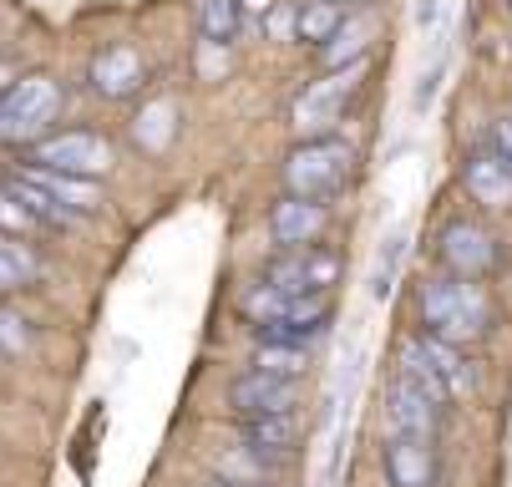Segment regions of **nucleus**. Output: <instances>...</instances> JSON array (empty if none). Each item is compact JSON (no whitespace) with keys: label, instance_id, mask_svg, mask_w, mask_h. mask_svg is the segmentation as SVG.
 <instances>
[{"label":"nucleus","instance_id":"f257e3e1","mask_svg":"<svg viewBox=\"0 0 512 487\" xmlns=\"http://www.w3.org/2000/svg\"><path fill=\"white\" fill-rule=\"evenodd\" d=\"M416 320H421V335H436V340L457 345V351H467V345L487 340L492 330V300L482 285L431 274V280L416 285Z\"/></svg>","mask_w":512,"mask_h":487},{"label":"nucleus","instance_id":"f03ea898","mask_svg":"<svg viewBox=\"0 0 512 487\" xmlns=\"http://www.w3.org/2000/svg\"><path fill=\"white\" fill-rule=\"evenodd\" d=\"M355 173V148L345 137H315V143H295L284 158V193L289 198H315L330 203Z\"/></svg>","mask_w":512,"mask_h":487},{"label":"nucleus","instance_id":"7ed1b4c3","mask_svg":"<svg viewBox=\"0 0 512 487\" xmlns=\"http://www.w3.org/2000/svg\"><path fill=\"white\" fill-rule=\"evenodd\" d=\"M61 112V82L46 72L16 77L11 92H0V143L6 148H36L41 137H51V122Z\"/></svg>","mask_w":512,"mask_h":487},{"label":"nucleus","instance_id":"20e7f679","mask_svg":"<svg viewBox=\"0 0 512 487\" xmlns=\"http://www.w3.org/2000/svg\"><path fill=\"white\" fill-rule=\"evenodd\" d=\"M21 163L46 168V173H66V178H87V183H97V178H107V173H112L117 148L107 143L102 132L71 127V132H51V137H41L36 148H26V153H21Z\"/></svg>","mask_w":512,"mask_h":487},{"label":"nucleus","instance_id":"39448f33","mask_svg":"<svg viewBox=\"0 0 512 487\" xmlns=\"http://www.w3.org/2000/svg\"><path fill=\"white\" fill-rule=\"evenodd\" d=\"M436 264H442L452 280L482 285L502 269V244L477 219H447L442 229H436Z\"/></svg>","mask_w":512,"mask_h":487},{"label":"nucleus","instance_id":"423d86ee","mask_svg":"<svg viewBox=\"0 0 512 487\" xmlns=\"http://www.w3.org/2000/svg\"><path fill=\"white\" fill-rule=\"evenodd\" d=\"M360 77H365V61L340 66V72H325L320 82H310V87L295 97V112H289V122H295L300 143H315V137H335V127L345 122L350 97L360 92Z\"/></svg>","mask_w":512,"mask_h":487},{"label":"nucleus","instance_id":"0eeeda50","mask_svg":"<svg viewBox=\"0 0 512 487\" xmlns=\"http://www.w3.org/2000/svg\"><path fill=\"white\" fill-rule=\"evenodd\" d=\"M335 280H340V254L325 249V244H310V249H274V259L264 264V285L279 290L284 300L330 295Z\"/></svg>","mask_w":512,"mask_h":487},{"label":"nucleus","instance_id":"6e6552de","mask_svg":"<svg viewBox=\"0 0 512 487\" xmlns=\"http://www.w3.org/2000/svg\"><path fill=\"white\" fill-rule=\"evenodd\" d=\"M87 87L102 97V102H127L148 87V61H142L137 46L127 41H112L102 46L92 61H87Z\"/></svg>","mask_w":512,"mask_h":487},{"label":"nucleus","instance_id":"1a4fd4ad","mask_svg":"<svg viewBox=\"0 0 512 487\" xmlns=\"http://www.w3.org/2000/svg\"><path fill=\"white\" fill-rule=\"evenodd\" d=\"M229 406L239 416H295L305 406V381H284L264 371H239L229 381Z\"/></svg>","mask_w":512,"mask_h":487},{"label":"nucleus","instance_id":"9d476101","mask_svg":"<svg viewBox=\"0 0 512 487\" xmlns=\"http://www.w3.org/2000/svg\"><path fill=\"white\" fill-rule=\"evenodd\" d=\"M325 224H330V208L315 203V198H279L269 208V239L274 249H310L325 239Z\"/></svg>","mask_w":512,"mask_h":487},{"label":"nucleus","instance_id":"9b49d317","mask_svg":"<svg viewBox=\"0 0 512 487\" xmlns=\"http://www.w3.org/2000/svg\"><path fill=\"white\" fill-rule=\"evenodd\" d=\"M381 472H386L391 487H436L442 482V457H436V442L386 437L381 442Z\"/></svg>","mask_w":512,"mask_h":487},{"label":"nucleus","instance_id":"f8f14e48","mask_svg":"<svg viewBox=\"0 0 512 487\" xmlns=\"http://www.w3.org/2000/svg\"><path fill=\"white\" fill-rule=\"evenodd\" d=\"M462 183H467V193H472V203H482V208H492V214H502V208H512V173H507V163H502V153L487 143H472L467 148V158H462Z\"/></svg>","mask_w":512,"mask_h":487},{"label":"nucleus","instance_id":"ddd939ff","mask_svg":"<svg viewBox=\"0 0 512 487\" xmlns=\"http://www.w3.org/2000/svg\"><path fill=\"white\" fill-rule=\"evenodd\" d=\"M436 432H442V406L426 401L421 391H411L406 381L391 376V386H386V437L436 442Z\"/></svg>","mask_w":512,"mask_h":487},{"label":"nucleus","instance_id":"4468645a","mask_svg":"<svg viewBox=\"0 0 512 487\" xmlns=\"http://www.w3.org/2000/svg\"><path fill=\"white\" fill-rule=\"evenodd\" d=\"M16 178H26L41 198H51L71 224H77V219H92L97 208H102V193H97V183H87V178L46 173V168H31V163H16Z\"/></svg>","mask_w":512,"mask_h":487},{"label":"nucleus","instance_id":"2eb2a0df","mask_svg":"<svg viewBox=\"0 0 512 487\" xmlns=\"http://www.w3.org/2000/svg\"><path fill=\"white\" fill-rule=\"evenodd\" d=\"M239 442L264 462H284L300 442V416H239Z\"/></svg>","mask_w":512,"mask_h":487},{"label":"nucleus","instance_id":"dca6fc26","mask_svg":"<svg viewBox=\"0 0 512 487\" xmlns=\"http://www.w3.org/2000/svg\"><path fill=\"white\" fill-rule=\"evenodd\" d=\"M416 345H421V356H426V366L436 371V381L447 386V396H452V401L472 396V366H467V356L457 351V345H447V340H436V335H421V330H416Z\"/></svg>","mask_w":512,"mask_h":487},{"label":"nucleus","instance_id":"f3484780","mask_svg":"<svg viewBox=\"0 0 512 487\" xmlns=\"http://www.w3.org/2000/svg\"><path fill=\"white\" fill-rule=\"evenodd\" d=\"M396 381H406L411 391H421L426 401H436V406H452V396H447V386L436 381V371L426 366V356H421V345H416V335H406L401 345H396Z\"/></svg>","mask_w":512,"mask_h":487},{"label":"nucleus","instance_id":"a211bd4d","mask_svg":"<svg viewBox=\"0 0 512 487\" xmlns=\"http://www.w3.org/2000/svg\"><path fill=\"white\" fill-rule=\"evenodd\" d=\"M371 36H376L371 21H365V16H350V21H340V31L320 46V61L330 66V72H340V66H355L365 51H371Z\"/></svg>","mask_w":512,"mask_h":487},{"label":"nucleus","instance_id":"6ab92c4d","mask_svg":"<svg viewBox=\"0 0 512 487\" xmlns=\"http://www.w3.org/2000/svg\"><path fill=\"white\" fill-rule=\"evenodd\" d=\"M340 21H345L340 0H300V6H295V36H300L305 46H315V51L340 31Z\"/></svg>","mask_w":512,"mask_h":487},{"label":"nucleus","instance_id":"aec40b11","mask_svg":"<svg viewBox=\"0 0 512 487\" xmlns=\"http://www.w3.org/2000/svg\"><path fill=\"white\" fill-rule=\"evenodd\" d=\"M41 280V259L21 239H0V300Z\"/></svg>","mask_w":512,"mask_h":487},{"label":"nucleus","instance_id":"412c9836","mask_svg":"<svg viewBox=\"0 0 512 487\" xmlns=\"http://www.w3.org/2000/svg\"><path fill=\"white\" fill-rule=\"evenodd\" d=\"M239 31V0H198V36L208 46H229Z\"/></svg>","mask_w":512,"mask_h":487},{"label":"nucleus","instance_id":"4be33fe9","mask_svg":"<svg viewBox=\"0 0 512 487\" xmlns=\"http://www.w3.org/2000/svg\"><path fill=\"white\" fill-rule=\"evenodd\" d=\"M249 371L284 376V381H305V371H310V351H289V345H254Z\"/></svg>","mask_w":512,"mask_h":487},{"label":"nucleus","instance_id":"5701e85b","mask_svg":"<svg viewBox=\"0 0 512 487\" xmlns=\"http://www.w3.org/2000/svg\"><path fill=\"white\" fill-rule=\"evenodd\" d=\"M284 305H289V300H284L279 290H269V285L259 280V285H254V290H249V295L239 300V315H244V320H249V325L259 330V325H274V320L284 315Z\"/></svg>","mask_w":512,"mask_h":487},{"label":"nucleus","instance_id":"b1692460","mask_svg":"<svg viewBox=\"0 0 512 487\" xmlns=\"http://www.w3.org/2000/svg\"><path fill=\"white\" fill-rule=\"evenodd\" d=\"M31 234H41V229H36V219L26 214V208H21L6 188H0V239H21V244H26Z\"/></svg>","mask_w":512,"mask_h":487},{"label":"nucleus","instance_id":"393cba45","mask_svg":"<svg viewBox=\"0 0 512 487\" xmlns=\"http://www.w3.org/2000/svg\"><path fill=\"white\" fill-rule=\"evenodd\" d=\"M401 249H406V239L396 234V239L381 249V259H376V280H371V295H376V300H386V295H391V285H396V264H401Z\"/></svg>","mask_w":512,"mask_h":487},{"label":"nucleus","instance_id":"a878e982","mask_svg":"<svg viewBox=\"0 0 512 487\" xmlns=\"http://www.w3.org/2000/svg\"><path fill=\"white\" fill-rule=\"evenodd\" d=\"M31 345V330H26V320L16 315V310H6L0 305V356H21Z\"/></svg>","mask_w":512,"mask_h":487},{"label":"nucleus","instance_id":"bb28decb","mask_svg":"<svg viewBox=\"0 0 512 487\" xmlns=\"http://www.w3.org/2000/svg\"><path fill=\"white\" fill-rule=\"evenodd\" d=\"M487 143L502 153V163H507V173H512V117H502V122L492 127V137H487Z\"/></svg>","mask_w":512,"mask_h":487},{"label":"nucleus","instance_id":"cd10ccee","mask_svg":"<svg viewBox=\"0 0 512 487\" xmlns=\"http://www.w3.org/2000/svg\"><path fill=\"white\" fill-rule=\"evenodd\" d=\"M239 11H269V0H239Z\"/></svg>","mask_w":512,"mask_h":487},{"label":"nucleus","instance_id":"c85d7f7f","mask_svg":"<svg viewBox=\"0 0 512 487\" xmlns=\"http://www.w3.org/2000/svg\"><path fill=\"white\" fill-rule=\"evenodd\" d=\"M208 487H224V482H208Z\"/></svg>","mask_w":512,"mask_h":487}]
</instances>
